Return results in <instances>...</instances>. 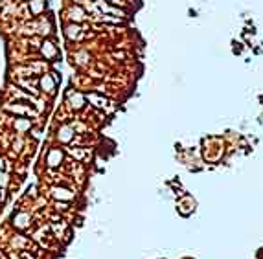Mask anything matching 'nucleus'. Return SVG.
I'll return each mask as SVG.
<instances>
[{
    "instance_id": "nucleus-1",
    "label": "nucleus",
    "mask_w": 263,
    "mask_h": 259,
    "mask_svg": "<svg viewBox=\"0 0 263 259\" xmlns=\"http://www.w3.org/2000/svg\"><path fill=\"white\" fill-rule=\"evenodd\" d=\"M2 108L8 110V113H11V114H15V116H24V118L26 116H33V118L39 116V113H37L33 107H30L26 101H17V103L10 101V103H6Z\"/></svg>"
},
{
    "instance_id": "nucleus-2",
    "label": "nucleus",
    "mask_w": 263,
    "mask_h": 259,
    "mask_svg": "<svg viewBox=\"0 0 263 259\" xmlns=\"http://www.w3.org/2000/svg\"><path fill=\"white\" fill-rule=\"evenodd\" d=\"M45 162L50 169H55V167H61V164L65 162V151L61 147H50L45 155Z\"/></svg>"
},
{
    "instance_id": "nucleus-3",
    "label": "nucleus",
    "mask_w": 263,
    "mask_h": 259,
    "mask_svg": "<svg viewBox=\"0 0 263 259\" xmlns=\"http://www.w3.org/2000/svg\"><path fill=\"white\" fill-rule=\"evenodd\" d=\"M11 220H13V226H15L17 230L24 232V230H30L31 225H33V215H31L30 211L20 210L13 215V219Z\"/></svg>"
},
{
    "instance_id": "nucleus-4",
    "label": "nucleus",
    "mask_w": 263,
    "mask_h": 259,
    "mask_svg": "<svg viewBox=\"0 0 263 259\" xmlns=\"http://www.w3.org/2000/svg\"><path fill=\"white\" fill-rule=\"evenodd\" d=\"M37 83H39V88L43 92L50 94V96H54L55 94V88H57V81L54 79V76L48 72L41 73V78L37 79Z\"/></svg>"
},
{
    "instance_id": "nucleus-5",
    "label": "nucleus",
    "mask_w": 263,
    "mask_h": 259,
    "mask_svg": "<svg viewBox=\"0 0 263 259\" xmlns=\"http://www.w3.org/2000/svg\"><path fill=\"white\" fill-rule=\"evenodd\" d=\"M50 195L54 197L55 201H65V202H70L76 199V191L68 190L65 186H52L50 188Z\"/></svg>"
},
{
    "instance_id": "nucleus-6",
    "label": "nucleus",
    "mask_w": 263,
    "mask_h": 259,
    "mask_svg": "<svg viewBox=\"0 0 263 259\" xmlns=\"http://www.w3.org/2000/svg\"><path fill=\"white\" fill-rule=\"evenodd\" d=\"M39 52L46 61H54V59L57 57V46H55L52 41H43L39 46Z\"/></svg>"
},
{
    "instance_id": "nucleus-7",
    "label": "nucleus",
    "mask_w": 263,
    "mask_h": 259,
    "mask_svg": "<svg viewBox=\"0 0 263 259\" xmlns=\"http://www.w3.org/2000/svg\"><path fill=\"white\" fill-rule=\"evenodd\" d=\"M74 136H76V131L70 125H61L59 131H57V140H59L63 145H70V143L74 142Z\"/></svg>"
},
{
    "instance_id": "nucleus-8",
    "label": "nucleus",
    "mask_w": 263,
    "mask_h": 259,
    "mask_svg": "<svg viewBox=\"0 0 263 259\" xmlns=\"http://www.w3.org/2000/svg\"><path fill=\"white\" fill-rule=\"evenodd\" d=\"M177 210H179L180 215L188 217L192 211H195V201L190 195H184L182 199L179 201V206H177Z\"/></svg>"
},
{
    "instance_id": "nucleus-9",
    "label": "nucleus",
    "mask_w": 263,
    "mask_h": 259,
    "mask_svg": "<svg viewBox=\"0 0 263 259\" xmlns=\"http://www.w3.org/2000/svg\"><path fill=\"white\" fill-rule=\"evenodd\" d=\"M31 127H33V123H31L30 118H24V116L13 118V129H15L19 134H26L28 131H31Z\"/></svg>"
},
{
    "instance_id": "nucleus-10",
    "label": "nucleus",
    "mask_w": 263,
    "mask_h": 259,
    "mask_svg": "<svg viewBox=\"0 0 263 259\" xmlns=\"http://www.w3.org/2000/svg\"><path fill=\"white\" fill-rule=\"evenodd\" d=\"M10 245L13 246V248H17V252H20V250H28L31 245V239H28L26 235L22 234H15L13 237H11Z\"/></svg>"
},
{
    "instance_id": "nucleus-11",
    "label": "nucleus",
    "mask_w": 263,
    "mask_h": 259,
    "mask_svg": "<svg viewBox=\"0 0 263 259\" xmlns=\"http://www.w3.org/2000/svg\"><path fill=\"white\" fill-rule=\"evenodd\" d=\"M28 8H30L31 17H41L46 10V0H30Z\"/></svg>"
},
{
    "instance_id": "nucleus-12",
    "label": "nucleus",
    "mask_w": 263,
    "mask_h": 259,
    "mask_svg": "<svg viewBox=\"0 0 263 259\" xmlns=\"http://www.w3.org/2000/svg\"><path fill=\"white\" fill-rule=\"evenodd\" d=\"M68 103H70V107L72 108L80 110V108H83V105H85V96L81 92H74V90H70L68 92Z\"/></svg>"
},
{
    "instance_id": "nucleus-13",
    "label": "nucleus",
    "mask_w": 263,
    "mask_h": 259,
    "mask_svg": "<svg viewBox=\"0 0 263 259\" xmlns=\"http://www.w3.org/2000/svg\"><path fill=\"white\" fill-rule=\"evenodd\" d=\"M80 33H81V26L78 22H72V24H68L65 28V37L68 41H76Z\"/></svg>"
},
{
    "instance_id": "nucleus-14",
    "label": "nucleus",
    "mask_w": 263,
    "mask_h": 259,
    "mask_svg": "<svg viewBox=\"0 0 263 259\" xmlns=\"http://www.w3.org/2000/svg\"><path fill=\"white\" fill-rule=\"evenodd\" d=\"M68 13H70V20H72V22H80V20L85 19V11L81 6H72L68 10Z\"/></svg>"
},
{
    "instance_id": "nucleus-15",
    "label": "nucleus",
    "mask_w": 263,
    "mask_h": 259,
    "mask_svg": "<svg viewBox=\"0 0 263 259\" xmlns=\"http://www.w3.org/2000/svg\"><path fill=\"white\" fill-rule=\"evenodd\" d=\"M87 99H89L90 105H94L96 108H103V110H105V107H107V99L99 98L98 94H89V96H87Z\"/></svg>"
},
{
    "instance_id": "nucleus-16",
    "label": "nucleus",
    "mask_w": 263,
    "mask_h": 259,
    "mask_svg": "<svg viewBox=\"0 0 263 259\" xmlns=\"http://www.w3.org/2000/svg\"><path fill=\"white\" fill-rule=\"evenodd\" d=\"M10 182H11V176L6 171H0V190H6V188L10 186Z\"/></svg>"
},
{
    "instance_id": "nucleus-17",
    "label": "nucleus",
    "mask_w": 263,
    "mask_h": 259,
    "mask_svg": "<svg viewBox=\"0 0 263 259\" xmlns=\"http://www.w3.org/2000/svg\"><path fill=\"white\" fill-rule=\"evenodd\" d=\"M17 254L20 255V259H37V255L31 254L30 250H20V252H17Z\"/></svg>"
},
{
    "instance_id": "nucleus-18",
    "label": "nucleus",
    "mask_w": 263,
    "mask_h": 259,
    "mask_svg": "<svg viewBox=\"0 0 263 259\" xmlns=\"http://www.w3.org/2000/svg\"><path fill=\"white\" fill-rule=\"evenodd\" d=\"M6 167H8V160L4 157H0V171H6Z\"/></svg>"
},
{
    "instance_id": "nucleus-19",
    "label": "nucleus",
    "mask_w": 263,
    "mask_h": 259,
    "mask_svg": "<svg viewBox=\"0 0 263 259\" xmlns=\"http://www.w3.org/2000/svg\"><path fill=\"white\" fill-rule=\"evenodd\" d=\"M8 255H10V259H20V255L17 254L15 250H11V252H8Z\"/></svg>"
},
{
    "instance_id": "nucleus-20",
    "label": "nucleus",
    "mask_w": 263,
    "mask_h": 259,
    "mask_svg": "<svg viewBox=\"0 0 263 259\" xmlns=\"http://www.w3.org/2000/svg\"><path fill=\"white\" fill-rule=\"evenodd\" d=\"M6 201V190H0V204Z\"/></svg>"
},
{
    "instance_id": "nucleus-21",
    "label": "nucleus",
    "mask_w": 263,
    "mask_h": 259,
    "mask_svg": "<svg viewBox=\"0 0 263 259\" xmlns=\"http://www.w3.org/2000/svg\"><path fill=\"white\" fill-rule=\"evenodd\" d=\"M0 259H10V255L6 254V252H4L2 248H0Z\"/></svg>"
}]
</instances>
